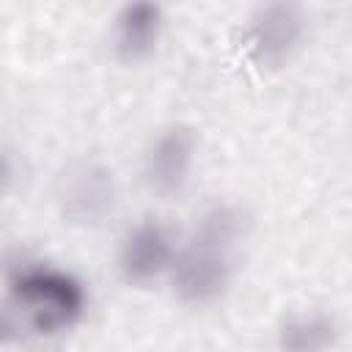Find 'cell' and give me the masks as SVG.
<instances>
[{
  "instance_id": "4",
  "label": "cell",
  "mask_w": 352,
  "mask_h": 352,
  "mask_svg": "<svg viewBox=\"0 0 352 352\" xmlns=\"http://www.w3.org/2000/svg\"><path fill=\"white\" fill-rule=\"evenodd\" d=\"M308 36V16L300 3L258 6L245 25V47L256 66L280 69L302 47Z\"/></svg>"
},
{
  "instance_id": "1",
  "label": "cell",
  "mask_w": 352,
  "mask_h": 352,
  "mask_svg": "<svg viewBox=\"0 0 352 352\" xmlns=\"http://www.w3.org/2000/svg\"><path fill=\"white\" fill-rule=\"evenodd\" d=\"M85 311L88 289L77 275L47 261H19L0 297V344L50 341L80 324Z\"/></svg>"
},
{
  "instance_id": "5",
  "label": "cell",
  "mask_w": 352,
  "mask_h": 352,
  "mask_svg": "<svg viewBox=\"0 0 352 352\" xmlns=\"http://www.w3.org/2000/svg\"><path fill=\"white\" fill-rule=\"evenodd\" d=\"M198 162V135L190 124H168L157 135H151L140 173L146 187L160 198H179L190 182Z\"/></svg>"
},
{
  "instance_id": "7",
  "label": "cell",
  "mask_w": 352,
  "mask_h": 352,
  "mask_svg": "<svg viewBox=\"0 0 352 352\" xmlns=\"http://www.w3.org/2000/svg\"><path fill=\"white\" fill-rule=\"evenodd\" d=\"M165 33V8L160 3H124L110 19V50L121 63H140L154 55Z\"/></svg>"
},
{
  "instance_id": "3",
  "label": "cell",
  "mask_w": 352,
  "mask_h": 352,
  "mask_svg": "<svg viewBox=\"0 0 352 352\" xmlns=\"http://www.w3.org/2000/svg\"><path fill=\"white\" fill-rule=\"evenodd\" d=\"M173 297L190 308H206L220 302L234 283V253L187 239L179 245L168 270Z\"/></svg>"
},
{
  "instance_id": "2",
  "label": "cell",
  "mask_w": 352,
  "mask_h": 352,
  "mask_svg": "<svg viewBox=\"0 0 352 352\" xmlns=\"http://www.w3.org/2000/svg\"><path fill=\"white\" fill-rule=\"evenodd\" d=\"M52 201L66 226L99 228L118 206L116 170L96 157H72L55 173Z\"/></svg>"
},
{
  "instance_id": "9",
  "label": "cell",
  "mask_w": 352,
  "mask_h": 352,
  "mask_svg": "<svg viewBox=\"0 0 352 352\" xmlns=\"http://www.w3.org/2000/svg\"><path fill=\"white\" fill-rule=\"evenodd\" d=\"M248 231H250V212L239 201H212L198 212L190 239L234 253V248L248 236Z\"/></svg>"
},
{
  "instance_id": "8",
  "label": "cell",
  "mask_w": 352,
  "mask_h": 352,
  "mask_svg": "<svg viewBox=\"0 0 352 352\" xmlns=\"http://www.w3.org/2000/svg\"><path fill=\"white\" fill-rule=\"evenodd\" d=\"M344 338V324L333 311L297 308L275 324L278 352H333Z\"/></svg>"
},
{
  "instance_id": "10",
  "label": "cell",
  "mask_w": 352,
  "mask_h": 352,
  "mask_svg": "<svg viewBox=\"0 0 352 352\" xmlns=\"http://www.w3.org/2000/svg\"><path fill=\"white\" fill-rule=\"evenodd\" d=\"M19 173H22V168H19L16 151L11 146L0 143V204L14 192V187L19 182Z\"/></svg>"
},
{
  "instance_id": "6",
  "label": "cell",
  "mask_w": 352,
  "mask_h": 352,
  "mask_svg": "<svg viewBox=\"0 0 352 352\" xmlns=\"http://www.w3.org/2000/svg\"><path fill=\"white\" fill-rule=\"evenodd\" d=\"M176 250L173 231L160 217H140L124 231L116 250V267L126 283L146 286L168 275Z\"/></svg>"
}]
</instances>
